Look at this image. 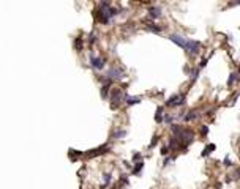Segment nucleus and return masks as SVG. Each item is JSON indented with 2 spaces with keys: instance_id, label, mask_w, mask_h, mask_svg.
<instances>
[{
  "instance_id": "f257e3e1",
  "label": "nucleus",
  "mask_w": 240,
  "mask_h": 189,
  "mask_svg": "<svg viewBox=\"0 0 240 189\" xmlns=\"http://www.w3.org/2000/svg\"><path fill=\"white\" fill-rule=\"evenodd\" d=\"M116 14H117V10H114L107 2H103V3L100 5V10H98V13H96V18H98V21H100V22L107 24V22H109V19L114 18Z\"/></svg>"
},
{
  "instance_id": "f03ea898",
  "label": "nucleus",
  "mask_w": 240,
  "mask_h": 189,
  "mask_svg": "<svg viewBox=\"0 0 240 189\" xmlns=\"http://www.w3.org/2000/svg\"><path fill=\"white\" fill-rule=\"evenodd\" d=\"M185 103V96L183 94H172L171 98L168 99V106H172V107H177V106H182Z\"/></svg>"
},
{
  "instance_id": "7ed1b4c3",
  "label": "nucleus",
  "mask_w": 240,
  "mask_h": 189,
  "mask_svg": "<svg viewBox=\"0 0 240 189\" xmlns=\"http://www.w3.org/2000/svg\"><path fill=\"white\" fill-rule=\"evenodd\" d=\"M199 47H201V43H198V41H191V39H188V41H187V46H185V50H188L190 54H198Z\"/></svg>"
},
{
  "instance_id": "20e7f679",
  "label": "nucleus",
  "mask_w": 240,
  "mask_h": 189,
  "mask_svg": "<svg viewBox=\"0 0 240 189\" xmlns=\"http://www.w3.org/2000/svg\"><path fill=\"white\" fill-rule=\"evenodd\" d=\"M169 39H171V41H174L175 44H178L180 47H183V49H185L187 41H188V39H185L183 36H180V35H171V36H169Z\"/></svg>"
},
{
  "instance_id": "39448f33",
  "label": "nucleus",
  "mask_w": 240,
  "mask_h": 189,
  "mask_svg": "<svg viewBox=\"0 0 240 189\" xmlns=\"http://www.w3.org/2000/svg\"><path fill=\"white\" fill-rule=\"evenodd\" d=\"M90 62H92V66L93 68H96V69H101L104 66V60L101 58V57H90Z\"/></svg>"
},
{
  "instance_id": "423d86ee",
  "label": "nucleus",
  "mask_w": 240,
  "mask_h": 189,
  "mask_svg": "<svg viewBox=\"0 0 240 189\" xmlns=\"http://www.w3.org/2000/svg\"><path fill=\"white\" fill-rule=\"evenodd\" d=\"M120 96H122V92L119 88H114L112 90V94H111V101H112V107H117V103L120 101Z\"/></svg>"
},
{
  "instance_id": "0eeeda50",
  "label": "nucleus",
  "mask_w": 240,
  "mask_h": 189,
  "mask_svg": "<svg viewBox=\"0 0 240 189\" xmlns=\"http://www.w3.org/2000/svg\"><path fill=\"white\" fill-rule=\"evenodd\" d=\"M107 77H109V80L111 79H120V77H122V71L112 68V69L107 71Z\"/></svg>"
},
{
  "instance_id": "6e6552de",
  "label": "nucleus",
  "mask_w": 240,
  "mask_h": 189,
  "mask_svg": "<svg viewBox=\"0 0 240 189\" xmlns=\"http://www.w3.org/2000/svg\"><path fill=\"white\" fill-rule=\"evenodd\" d=\"M148 16H150L152 19H157L161 16V10L158 8V6H152L150 10H148Z\"/></svg>"
},
{
  "instance_id": "1a4fd4ad",
  "label": "nucleus",
  "mask_w": 240,
  "mask_h": 189,
  "mask_svg": "<svg viewBox=\"0 0 240 189\" xmlns=\"http://www.w3.org/2000/svg\"><path fill=\"white\" fill-rule=\"evenodd\" d=\"M139 103H141V98H137V96H126V104H128V106L139 104Z\"/></svg>"
},
{
  "instance_id": "9d476101",
  "label": "nucleus",
  "mask_w": 240,
  "mask_h": 189,
  "mask_svg": "<svg viewBox=\"0 0 240 189\" xmlns=\"http://www.w3.org/2000/svg\"><path fill=\"white\" fill-rule=\"evenodd\" d=\"M155 121H157V123H161V121H163V107H158V109H157Z\"/></svg>"
},
{
  "instance_id": "9b49d317",
  "label": "nucleus",
  "mask_w": 240,
  "mask_h": 189,
  "mask_svg": "<svg viewBox=\"0 0 240 189\" xmlns=\"http://www.w3.org/2000/svg\"><path fill=\"white\" fill-rule=\"evenodd\" d=\"M147 30H152V32H155V33H160L161 32V27H158V25H155V24H147V27H145Z\"/></svg>"
},
{
  "instance_id": "f8f14e48",
  "label": "nucleus",
  "mask_w": 240,
  "mask_h": 189,
  "mask_svg": "<svg viewBox=\"0 0 240 189\" xmlns=\"http://www.w3.org/2000/svg\"><path fill=\"white\" fill-rule=\"evenodd\" d=\"M213 150H215V145H213V143H212V145H207V147L204 148V151H202V156H207V154H210Z\"/></svg>"
},
{
  "instance_id": "ddd939ff",
  "label": "nucleus",
  "mask_w": 240,
  "mask_h": 189,
  "mask_svg": "<svg viewBox=\"0 0 240 189\" xmlns=\"http://www.w3.org/2000/svg\"><path fill=\"white\" fill-rule=\"evenodd\" d=\"M196 117H198V114H196L194 110H193V112L188 114V115H185V120H187V121H190V120H194Z\"/></svg>"
},
{
  "instance_id": "4468645a",
  "label": "nucleus",
  "mask_w": 240,
  "mask_h": 189,
  "mask_svg": "<svg viewBox=\"0 0 240 189\" xmlns=\"http://www.w3.org/2000/svg\"><path fill=\"white\" fill-rule=\"evenodd\" d=\"M142 165H144V162H142V161H139V162L136 164V167L133 169V173H139V170L142 169Z\"/></svg>"
},
{
  "instance_id": "2eb2a0df",
  "label": "nucleus",
  "mask_w": 240,
  "mask_h": 189,
  "mask_svg": "<svg viewBox=\"0 0 240 189\" xmlns=\"http://www.w3.org/2000/svg\"><path fill=\"white\" fill-rule=\"evenodd\" d=\"M237 76H239V74L232 73L231 77H229V80H228V85H232V84H234V80H237Z\"/></svg>"
},
{
  "instance_id": "dca6fc26",
  "label": "nucleus",
  "mask_w": 240,
  "mask_h": 189,
  "mask_svg": "<svg viewBox=\"0 0 240 189\" xmlns=\"http://www.w3.org/2000/svg\"><path fill=\"white\" fill-rule=\"evenodd\" d=\"M74 46H76V49H77V50H81V49H82V39L77 38V39H76V43H74Z\"/></svg>"
},
{
  "instance_id": "f3484780",
  "label": "nucleus",
  "mask_w": 240,
  "mask_h": 189,
  "mask_svg": "<svg viewBox=\"0 0 240 189\" xmlns=\"http://www.w3.org/2000/svg\"><path fill=\"white\" fill-rule=\"evenodd\" d=\"M201 133H202V136H207V133H209V128H207V126H205V124H204V126H202V129H201Z\"/></svg>"
},
{
  "instance_id": "a211bd4d",
  "label": "nucleus",
  "mask_w": 240,
  "mask_h": 189,
  "mask_svg": "<svg viewBox=\"0 0 240 189\" xmlns=\"http://www.w3.org/2000/svg\"><path fill=\"white\" fill-rule=\"evenodd\" d=\"M125 136V131H117L116 134H114V137H123Z\"/></svg>"
},
{
  "instance_id": "6ab92c4d",
  "label": "nucleus",
  "mask_w": 240,
  "mask_h": 189,
  "mask_svg": "<svg viewBox=\"0 0 240 189\" xmlns=\"http://www.w3.org/2000/svg\"><path fill=\"white\" fill-rule=\"evenodd\" d=\"M109 181H111V175H109V173H106V175H104V184H107Z\"/></svg>"
},
{
  "instance_id": "aec40b11",
  "label": "nucleus",
  "mask_w": 240,
  "mask_h": 189,
  "mask_svg": "<svg viewBox=\"0 0 240 189\" xmlns=\"http://www.w3.org/2000/svg\"><path fill=\"white\" fill-rule=\"evenodd\" d=\"M107 88H109V85H104V87H103V90H101L103 96H106V94H107Z\"/></svg>"
},
{
  "instance_id": "412c9836",
  "label": "nucleus",
  "mask_w": 240,
  "mask_h": 189,
  "mask_svg": "<svg viewBox=\"0 0 240 189\" xmlns=\"http://www.w3.org/2000/svg\"><path fill=\"white\" fill-rule=\"evenodd\" d=\"M139 159H141V154H139V153H136V154L133 156V161H139Z\"/></svg>"
},
{
  "instance_id": "4be33fe9",
  "label": "nucleus",
  "mask_w": 240,
  "mask_h": 189,
  "mask_svg": "<svg viewBox=\"0 0 240 189\" xmlns=\"http://www.w3.org/2000/svg\"><path fill=\"white\" fill-rule=\"evenodd\" d=\"M234 178H240V169H237V170H235V173H234Z\"/></svg>"
},
{
  "instance_id": "5701e85b",
  "label": "nucleus",
  "mask_w": 240,
  "mask_h": 189,
  "mask_svg": "<svg viewBox=\"0 0 240 189\" xmlns=\"http://www.w3.org/2000/svg\"><path fill=\"white\" fill-rule=\"evenodd\" d=\"M168 151H169V150H168V148H166V147H164V148H163V150H161V154H168Z\"/></svg>"
},
{
  "instance_id": "b1692460",
  "label": "nucleus",
  "mask_w": 240,
  "mask_h": 189,
  "mask_svg": "<svg viewBox=\"0 0 240 189\" xmlns=\"http://www.w3.org/2000/svg\"><path fill=\"white\" fill-rule=\"evenodd\" d=\"M224 165H226V167H229V165H231V162H229V159H228V158L224 159Z\"/></svg>"
},
{
  "instance_id": "393cba45",
  "label": "nucleus",
  "mask_w": 240,
  "mask_h": 189,
  "mask_svg": "<svg viewBox=\"0 0 240 189\" xmlns=\"http://www.w3.org/2000/svg\"><path fill=\"white\" fill-rule=\"evenodd\" d=\"M239 76H240V68H239Z\"/></svg>"
}]
</instances>
